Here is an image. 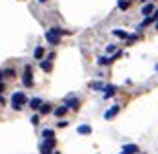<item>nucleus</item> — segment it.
<instances>
[{"label":"nucleus","instance_id":"22","mask_svg":"<svg viewBox=\"0 0 158 154\" xmlns=\"http://www.w3.org/2000/svg\"><path fill=\"white\" fill-rule=\"evenodd\" d=\"M66 125H69V121H64V119H60V121L57 123V127H60V129H63V127H66Z\"/></svg>","mask_w":158,"mask_h":154},{"label":"nucleus","instance_id":"14","mask_svg":"<svg viewBox=\"0 0 158 154\" xmlns=\"http://www.w3.org/2000/svg\"><path fill=\"white\" fill-rule=\"evenodd\" d=\"M113 60H111V57H100L98 59V65L100 66H107V65H111Z\"/></svg>","mask_w":158,"mask_h":154},{"label":"nucleus","instance_id":"5","mask_svg":"<svg viewBox=\"0 0 158 154\" xmlns=\"http://www.w3.org/2000/svg\"><path fill=\"white\" fill-rule=\"evenodd\" d=\"M64 106L69 107V109H78V107H80V100H78V98L69 96V98L64 100Z\"/></svg>","mask_w":158,"mask_h":154},{"label":"nucleus","instance_id":"30","mask_svg":"<svg viewBox=\"0 0 158 154\" xmlns=\"http://www.w3.org/2000/svg\"><path fill=\"white\" fill-rule=\"evenodd\" d=\"M0 78H2V70H0Z\"/></svg>","mask_w":158,"mask_h":154},{"label":"nucleus","instance_id":"23","mask_svg":"<svg viewBox=\"0 0 158 154\" xmlns=\"http://www.w3.org/2000/svg\"><path fill=\"white\" fill-rule=\"evenodd\" d=\"M107 53H117V47H115V45H107Z\"/></svg>","mask_w":158,"mask_h":154},{"label":"nucleus","instance_id":"17","mask_svg":"<svg viewBox=\"0 0 158 154\" xmlns=\"http://www.w3.org/2000/svg\"><path fill=\"white\" fill-rule=\"evenodd\" d=\"M113 35H115V37H119V39H127V37H129L123 29H113Z\"/></svg>","mask_w":158,"mask_h":154},{"label":"nucleus","instance_id":"27","mask_svg":"<svg viewBox=\"0 0 158 154\" xmlns=\"http://www.w3.org/2000/svg\"><path fill=\"white\" fill-rule=\"evenodd\" d=\"M141 2H150V0H141Z\"/></svg>","mask_w":158,"mask_h":154},{"label":"nucleus","instance_id":"8","mask_svg":"<svg viewBox=\"0 0 158 154\" xmlns=\"http://www.w3.org/2000/svg\"><path fill=\"white\" fill-rule=\"evenodd\" d=\"M41 106H43V100H41V98H31V100H29V107L35 109V111H39Z\"/></svg>","mask_w":158,"mask_h":154},{"label":"nucleus","instance_id":"29","mask_svg":"<svg viewBox=\"0 0 158 154\" xmlns=\"http://www.w3.org/2000/svg\"><path fill=\"white\" fill-rule=\"evenodd\" d=\"M156 31H158V22H156Z\"/></svg>","mask_w":158,"mask_h":154},{"label":"nucleus","instance_id":"19","mask_svg":"<svg viewBox=\"0 0 158 154\" xmlns=\"http://www.w3.org/2000/svg\"><path fill=\"white\" fill-rule=\"evenodd\" d=\"M41 135H43V139H55V131H51V129H45Z\"/></svg>","mask_w":158,"mask_h":154},{"label":"nucleus","instance_id":"21","mask_svg":"<svg viewBox=\"0 0 158 154\" xmlns=\"http://www.w3.org/2000/svg\"><path fill=\"white\" fill-rule=\"evenodd\" d=\"M90 88H92V90H104V84H102V82H92Z\"/></svg>","mask_w":158,"mask_h":154},{"label":"nucleus","instance_id":"24","mask_svg":"<svg viewBox=\"0 0 158 154\" xmlns=\"http://www.w3.org/2000/svg\"><path fill=\"white\" fill-rule=\"evenodd\" d=\"M37 123H39V115H33L31 117V125H37Z\"/></svg>","mask_w":158,"mask_h":154},{"label":"nucleus","instance_id":"4","mask_svg":"<svg viewBox=\"0 0 158 154\" xmlns=\"http://www.w3.org/2000/svg\"><path fill=\"white\" fill-rule=\"evenodd\" d=\"M55 152V139H45L41 144V154H53Z\"/></svg>","mask_w":158,"mask_h":154},{"label":"nucleus","instance_id":"16","mask_svg":"<svg viewBox=\"0 0 158 154\" xmlns=\"http://www.w3.org/2000/svg\"><path fill=\"white\" fill-rule=\"evenodd\" d=\"M66 111H69V107H66L64 106V103H63V106H60V107H57V109H55V115H57V117H63Z\"/></svg>","mask_w":158,"mask_h":154},{"label":"nucleus","instance_id":"11","mask_svg":"<svg viewBox=\"0 0 158 154\" xmlns=\"http://www.w3.org/2000/svg\"><path fill=\"white\" fill-rule=\"evenodd\" d=\"M152 12H154V6H152V4H150V2H148V4H144V6H143V10H141V14H143L144 18H148L150 14H152Z\"/></svg>","mask_w":158,"mask_h":154},{"label":"nucleus","instance_id":"32","mask_svg":"<svg viewBox=\"0 0 158 154\" xmlns=\"http://www.w3.org/2000/svg\"><path fill=\"white\" fill-rule=\"evenodd\" d=\"M156 72H158V65H156Z\"/></svg>","mask_w":158,"mask_h":154},{"label":"nucleus","instance_id":"28","mask_svg":"<svg viewBox=\"0 0 158 154\" xmlns=\"http://www.w3.org/2000/svg\"><path fill=\"white\" fill-rule=\"evenodd\" d=\"M53 154H60V152H57V150H55V152H53Z\"/></svg>","mask_w":158,"mask_h":154},{"label":"nucleus","instance_id":"15","mask_svg":"<svg viewBox=\"0 0 158 154\" xmlns=\"http://www.w3.org/2000/svg\"><path fill=\"white\" fill-rule=\"evenodd\" d=\"M51 107H53L51 103H43V106L39 107V113H41V115H47V113H51Z\"/></svg>","mask_w":158,"mask_h":154},{"label":"nucleus","instance_id":"10","mask_svg":"<svg viewBox=\"0 0 158 154\" xmlns=\"http://www.w3.org/2000/svg\"><path fill=\"white\" fill-rule=\"evenodd\" d=\"M123 154H139V146L137 144H125L123 146Z\"/></svg>","mask_w":158,"mask_h":154},{"label":"nucleus","instance_id":"25","mask_svg":"<svg viewBox=\"0 0 158 154\" xmlns=\"http://www.w3.org/2000/svg\"><path fill=\"white\" fill-rule=\"evenodd\" d=\"M150 18H152V22H154V20L158 22V10H154V12H152V16H150Z\"/></svg>","mask_w":158,"mask_h":154},{"label":"nucleus","instance_id":"18","mask_svg":"<svg viewBox=\"0 0 158 154\" xmlns=\"http://www.w3.org/2000/svg\"><path fill=\"white\" fill-rule=\"evenodd\" d=\"M129 4H131V0H117L119 10H127V8H129Z\"/></svg>","mask_w":158,"mask_h":154},{"label":"nucleus","instance_id":"31","mask_svg":"<svg viewBox=\"0 0 158 154\" xmlns=\"http://www.w3.org/2000/svg\"><path fill=\"white\" fill-rule=\"evenodd\" d=\"M39 2H47V0H39Z\"/></svg>","mask_w":158,"mask_h":154},{"label":"nucleus","instance_id":"13","mask_svg":"<svg viewBox=\"0 0 158 154\" xmlns=\"http://www.w3.org/2000/svg\"><path fill=\"white\" fill-rule=\"evenodd\" d=\"M92 133V127L90 125H80L78 127V135H90Z\"/></svg>","mask_w":158,"mask_h":154},{"label":"nucleus","instance_id":"26","mask_svg":"<svg viewBox=\"0 0 158 154\" xmlns=\"http://www.w3.org/2000/svg\"><path fill=\"white\" fill-rule=\"evenodd\" d=\"M2 92H4V84H0V94H2Z\"/></svg>","mask_w":158,"mask_h":154},{"label":"nucleus","instance_id":"20","mask_svg":"<svg viewBox=\"0 0 158 154\" xmlns=\"http://www.w3.org/2000/svg\"><path fill=\"white\" fill-rule=\"evenodd\" d=\"M2 74H4V76H8V78H14V76H16V70H14V69H6Z\"/></svg>","mask_w":158,"mask_h":154},{"label":"nucleus","instance_id":"12","mask_svg":"<svg viewBox=\"0 0 158 154\" xmlns=\"http://www.w3.org/2000/svg\"><path fill=\"white\" fill-rule=\"evenodd\" d=\"M43 55H45V49H43V47H35V51H33V59L41 60V59H43Z\"/></svg>","mask_w":158,"mask_h":154},{"label":"nucleus","instance_id":"33","mask_svg":"<svg viewBox=\"0 0 158 154\" xmlns=\"http://www.w3.org/2000/svg\"><path fill=\"white\" fill-rule=\"evenodd\" d=\"M121 154H123V152H121Z\"/></svg>","mask_w":158,"mask_h":154},{"label":"nucleus","instance_id":"9","mask_svg":"<svg viewBox=\"0 0 158 154\" xmlns=\"http://www.w3.org/2000/svg\"><path fill=\"white\" fill-rule=\"evenodd\" d=\"M115 92H117V88H115L113 84L104 86V98H111V96H115Z\"/></svg>","mask_w":158,"mask_h":154},{"label":"nucleus","instance_id":"2","mask_svg":"<svg viewBox=\"0 0 158 154\" xmlns=\"http://www.w3.org/2000/svg\"><path fill=\"white\" fill-rule=\"evenodd\" d=\"M66 33L64 29H60V27H51V29H47L45 31V39L51 43V45H59L60 43V35Z\"/></svg>","mask_w":158,"mask_h":154},{"label":"nucleus","instance_id":"3","mask_svg":"<svg viewBox=\"0 0 158 154\" xmlns=\"http://www.w3.org/2000/svg\"><path fill=\"white\" fill-rule=\"evenodd\" d=\"M22 82H23L26 88H31V86H33V70H31V66H29V65H26V69H23Z\"/></svg>","mask_w":158,"mask_h":154},{"label":"nucleus","instance_id":"7","mask_svg":"<svg viewBox=\"0 0 158 154\" xmlns=\"http://www.w3.org/2000/svg\"><path fill=\"white\" fill-rule=\"evenodd\" d=\"M119 109H121V106H111V109H107V111L104 113V117H106L107 121H109V119H113V117L119 113Z\"/></svg>","mask_w":158,"mask_h":154},{"label":"nucleus","instance_id":"1","mask_svg":"<svg viewBox=\"0 0 158 154\" xmlns=\"http://www.w3.org/2000/svg\"><path fill=\"white\" fill-rule=\"evenodd\" d=\"M27 103V98L23 92H14L12 94V100H10V106L12 109H16V111H20V109H23V106Z\"/></svg>","mask_w":158,"mask_h":154},{"label":"nucleus","instance_id":"6","mask_svg":"<svg viewBox=\"0 0 158 154\" xmlns=\"http://www.w3.org/2000/svg\"><path fill=\"white\" fill-rule=\"evenodd\" d=\"M53 59H55V55L51 53V55H49V57H47L45 60H41V69H43L45 72H49V70L53 69V63H51V60H53Z\"/></svg>","mask_w":158,"mask_h":154}]
</instances>
